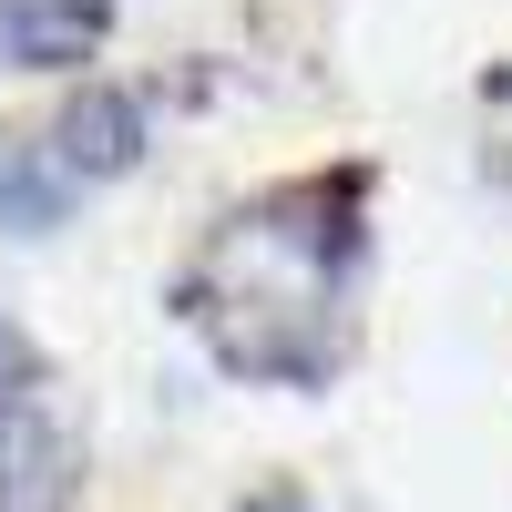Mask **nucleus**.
Masks as SVG:
<instances>
[{
	"label": "nucleus",
	"instance_id": "nucleus-4",
	"mask_svg": "<svg viewBox=\"0 0 512 512\" xmlns=\"http://www.w3.org/2000/svg\"><path fill=\"white\" fill-rule=\"evenodd\" d=\"M62 205H72L62 154H41V144H11V134H0V226H52Z\"/></svg>",
	"mask_w": 512,
	"mask_h": 512
},
{
	"label": "nucleus",
	"instance_id": "nucleus-1",
	"mask_svg": "<svg viewBox=\"0 0 512 512\" xmlns=\"http://www.w3.org/2000/svg\"><path fill=\"white\" fill-rule=\"evenodd\" d=\"M349 267H359V175L256 195L195 256V328L236 379H308L349 349Z\"/></svg>",
	"mask_w": 512,
	"mask_h": 512
},
{
	"label": "nucleus",
	"instance_id": "nucleus-6",
	"mask_svg": "<svg viewBox=\"0 0 512 512\" xmlns=\"http://www.w3.org/2000/svg\"><path fill=\"white\" fill-rule=\"evenodd\" d=\"M482 154H492V175L512 185V72L482 82Z\"/></svg>",
	"mask_w": 512,
	"mask_h": 512
},
{
	"label": "nucleus",
	"instance_id": "nucleus-3",
	"mask_svg": "<svg viewBox=\"0 0 512 512\" xmlns=\"http://www.w3.org/2000/svg\"><path fill=\"white\" fill-rule=\"evenodd\" d=\"M103 31H113V0H0V62L11 72L82 62Z\"/></svg>",
	"mask_w": 512,
	"mask_h": 512
},
{
	"label": "nucleus",
	"instance_id": "nucleus-2",
	"mask_svg": "<svg viewBox=\"0 0 512 512\" xmlns=\"http://www.w3.org/2000/svg\"><path fill=\"white\" fill-rule=\"evenodd\" d=\"M0 502L11 512H72V431L52 420L41 359L0 318Z\"/></svg>",
	"mask_w": 512,
	"mask_h": 512
},
{
	"label": "nucleus",
	"instance_id": "nucleus-7",
	"mask_svg": "<svg viewBox=\"0 0 512 512\" xmlns=\"http://www.w3.org/2000/svg\"><path fill=\"white\" fill-rule=\"evenodd\" d=\"M256 512H297V502H287V492H267V502H256Z\"/></svg>",
	"mask_w": 512,
	"mask_h": 512
},
{
	"label": "nucleus",
	"instance_id": "nucleus-5",
	"mask_svg": "<svg viewBox=\"0 0 512 512\" xmlns=\"http://www.w3.org/2000/svg\"><path fill=\"white\" fill-rule=\"evenodd\" d=\"M123 154H134V103H82L62 123V175H103Z\"/></svg>",
	"mask_w": 512,
	"mask_h": 512
}]
</instances>
